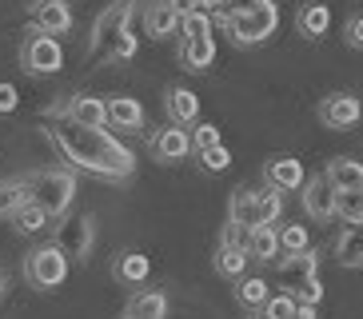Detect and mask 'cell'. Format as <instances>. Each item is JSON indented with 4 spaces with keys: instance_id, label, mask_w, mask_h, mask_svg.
Listing matches in <instances>:
<instances>
[{
    "instance_id": "6da1fadb",
    "label": "cell",
    "mask_w": 363,
    "mask_h": 319,
    "mask_svg": "<svg viewBox=\"0 0 363 319\" xmlns=\"http://www.w3.org/2000/svg\"><path fill=\"white\" fill-rule=\"evenodd\" d=\"M48 140H52L60 156L80 172H92L100 180H124L136 168V156H132L116 136H108L104 128H88L76 124V120H56L48 128Z\"/></svg>"
},
{
    "instance_id": "7a4b0ae2",
    "label": "cell",
    "mask_w": 363,
    "mask_h": 319,
    "mask_svg": "<svg viewBox=\"0 0 363 319\" xmlns=\"http://www.w3.org/2000/svg\"><path fill=\"white\" fill-rule=\"evenodd\" d=\"M72 196H76V176L65 168H40V172H28L24 180L4 184V208L21 200H36L48 216H65L72 208Z\"/></svg>"
},
{
    "instance_id": "3957f363",
    "label": "cell",
    "mask_w": 363,
    "mask_h": 319,
    "mask_svg": "<svg viewBox=\"0 0 363 319\" xmlns=\"http://www.w3.org/2000/svg\"><path fill=\"white\" fill-rule=\"evenodd\" d=\"M132 0H112L104 12H100L96 21H92V44H88V52L92 60H116V44L124 40V32H128V21H132Z\"/></svg>"
},
{
    "instance_id": "277c9868",
    "label": "cell",
    "mask_w": 363,
    "mask_h": 319,
    "mask_svg": "<svg viewBox=\"0 0 363 319\" xmlns=\"http://www.w3.org/2000/svg\"><path fill=\"white\" fill-rule=\"evenodd\" d=\"M315 267H320L315 252L284 255V264H279V272H276V284L284 287V291H291L299 303H311V308H315V303L323 299V287H320V279H315Z\"/></svg>"
},
{
    "instance_id": "5b68a950",
    "label": "cell",
    "mask_w": 363,
    "mask_h": 319,
    "mask_svg": "<svg viewBox=\"0 0 363 319\" xmlns=\"http://www.w3.org/2000/svg\"><path fill=\"white\" fill-rule=\"evenodd\" d=\"M228 32H232V40L235 44H264L272 32L279 28V9L272 4V0H264L259 9H252V12H228V24H224Z\"/></svg>"
},
{
    "instance_id": "8992f818",
    "label": "cell",
    "mask_w": 363,
    "mask_h": 319,
    "mask_svg": "<svg viewBox=\"0 0 363 319\" xmlns=\"http://www.w3.org/2000/svg\"><path fill=\"white\" fill-rule=\"evenodd\" d=\"M68 259H72V255H68L60 244H44V247H36V252H28L24 276H28V284H33V287H40V291L60 287V284H65V276H68Z\"/></svg>"
},
{
    "instance_id": "52a82bcc",
    "label": "cell",
    "mask_w": 363,
    "mask_h": 319,
    "mask_svg": "<svg viewBox=\"0 0 363 319\" xmlns=\"http://www.w3.org/2000/svg\"><path fill=\"white\" fill-rule=\"evenodd\" d=\"M28 32H33V36L21 44V64L28 68V72H36V76L60 72V68H65V48H60V40L48 36V32H40L36 24Z\"/></svg>"
},
{
    "instance_id": "ba28073f",
    "label": "cell",
    "mask_w": 363,
    "mask_h": 319,
    "mask_svg": "<svg viewBox=\"0 0 363 319\" xmlns=\"http://www.w3.org/2000/svg\"><path fill=\"white\" fill-rule=\"evenodd\" d=\"M303 212L311 220H331L340 216V188L331 184V176H315L311 184H303Z\"/></svg>"
},
{
    "instance_id": "9c48e42d",
    "label": "cell",
    "mask_w": 363,
    "mask_h": 319,
    "mask_svg": "<svg viewBox=\"0 0 363 319\" xmlns=\"http://www.w3.org/2000/svg\"><path fill=\"white\" fill-rule=\"evenodd\" d=\"M363 116V104H359V96L352 92H335V96H323V104H320V120L328 128H335V132H343V128H355Z\"/></svg>"
},
{
    "instance_id": "30bf717a",
    "label": "cell",
    "mask_w": 363,
    "mask_h": 319,
    "mask_svg": "<svg viewBox=\"0 0 363 319\" xmlns=\"http://www.w3.org/2000/svg\"><path fill=\"white\" fill-rule=\"evenodd\" d=\"M56 244L65 247L72 259H88L92 252V216H72V220L60 223V232H56Z\"/></svg>"
},
{
    "instance_id": "8fae6325",
    "label": "cell",
    "mask_w": 363,
    "mask_h": 319,
    "mask_svg": "<svg viewBox=\"0 0 363 319\" xmlns=\"http://www.w3.org/2000/svg\"><path fill=\"white\" fill-rule=\"evenodd\" d=\"M264 184L276 191H296L303 188V164L291 156H272L264 164Z\"/></svg>"
},
{
    "instance_id": "7c38bea8",
    "label": "cell",
    "mask_w": 363,
    "mask_h": 319,
    "mask_svg": "<svg viewBox=\"0 0 363 319\" xmlns=\"http://www.w3.org/2000/svg\"><path fill=\"white\" fill-rule=\"evenodd\" d=\"M28 21L40 32H56V36H60V32L72 28V12H68V0H33Z\"/></svg>"
},
{
    "instance_id": "4fadbf2b",
    "label": "cell",
    "mask_w": 363,
    "mask_h": 319,
    "mask_svg": "<svg viewBox=\"0 0 363 319\" xmlns=\"http://www.w3.org/2000/svg\"><path fill=\"white\" fill-rule=\"evenodd\" d=\"M192 136L184 132L180 124H172V128H160L156 136H152V156L160 160V164H172V160H184L188 152H192Z\"/></svg>"
},
{
    "instance_id": "5bb4252c",
    "label": "cell",
    "mask_w": 363,
    "mask_h": 319,
    "mask_svg": "<svg viewBox=\"0 0 363 319\" xmlns=\"http://www.w3.org/2000/svg\"><path fill=\"white\" fill-rule=\"evenodd\" d=\"M180 12L172 9V0H152L148 9H144V32H148L152 40H160V36H172V32L180 28Z\"/></svg>"
},
{
    "instance_id": "9a60e30c",
    "label": "cell",
    "mask_w": 363,
    "mask_h": 319,
    "mask_svg": "<svg viewBox=\"0 0 363 319\" xmlns=\"http://www.w3.org/2000/svg\"><path fill=\"white\" fill-rule=\"evenodd\" d=\"M4 216H9V223L16 228V232H24V235H36V232H44L48 228V220L52 216L44 212L36 200H21V203H12V208H4Z\"/></svg>"
},
{
    "instance_id": "2e32d148",
    "label": "cell",
    "mask_w": 363,
    "mask_h": 319,
    "mask_svg": "<svg viewBox=\"0 0 363 319\" xmlns=\"http://www.w3.org/2000/svg\"><path fill=\"white\" fill-rule=\"evenodd\" d=\"M228 216H232L235 228H259V191H252L244 184V188L232 191V203H228Z\"/></svg>"
},
{
    "instance_id": "e0dca14e",
    "label": "cell",
    "mask_w": 363,
    "mask_h": 319,
    "mask_svg": "<svg viewBox=\"0 0 363 319\" xmlns=\"http://www.w3.org/2000/svg\"><path fill=\"white\" fill-rule=\"evenodd\" d=\"M68 120L88 124V128H104L108 124V100H100V96H72L68 100Z\"/></svg>"
},
{
    "instance_id": "ac0fdd59",
    "label": "cell",
    "mask_w": 363,
    "mask_h": 319,
    "mask_svg": "<svg viewBox=\"0 0 363 319\" xmlns=\"http://www.w3.org/2000/svg\"><path fill=\"white\" fill-rule=\"evenodd\" d=\"M180 60H184L188 72H203L208 64H216V40L212 36H184Z\"/></svg>"
},
{
    "instance_id": "d6986e66",
    "label": "cell",
    "mask_w": 363,
    "mask_h": 319,
    "mask_svg": "<svg viewBox=\"0 0 363 319\" xmlns=\"http://www.w3.org/2000/svg\"><path fill=\"white\" fill-rule=\"evenodd\" d=\"M164 108H168V120L180 124V128H188L200 116V100H196V92H188V88H172V92L164 96Z\"/></svg>"
},
{
    "instance_id": "ffe728a7",
    "label": "cell",
    "mask_w": 363,
    "mask_h": 319,
    "mask_svg": "<svg viewBox=\"0 0 363 319\" xmlns=\"http://www.w3.org/2000/svg\"><path fill=\"white\" fill-rule=\"evenodd\" d=\"M108 124L124 128V132H140L144 128V108H140V100H132V96L108 100Z\"/></svg>"
},
{
    "instance_id": "44dd1931",
    "label": "cell",
    "mask_w": 363,
    "mask_h": 319,
    "mask_svg": "<svg viewBox=\"0 0 363 319\" xmlns=\"http://www.w3.org/2000/svg\"><path fill=\"white\" fill-rule=\"evenodd\" d=\"M279 252H284V244H279V232L272 223H259V228L247 232V255H252V259L267 264V259H276Z\"/></svg>"
},
{
    "instance_id": "7402d4cb",
    "label": "cell",
    "mask_w": 363,
    "mask_h": 319,
    "mask_svg": "<svg viewBox=\"0 0 363 319\" xmlns=\"http://www.w3.org/2000/svg\"><path fill=\"white\" fill-rule=\"evenodd\" d=\"M164 311H168V296H164V291H156V287H144V291H136V296L128 299L124 315H136V319H164Z\"/></svg>"
},
{
    "instance_id": "603a6c76",
    "label": "cell",
    "mask_w": 363,
    "mask_h": 319,
    "mask_svg": "<svg viewBox=\"0 0 363 319\" xmlns=\"http://www.w3.org/2000/svg\"><path fill=\"white\" fill-rule=\"evenodd\" d=\"M296 28L308 36V40H320L323 32L331 28V12H328V4H303L299 9V16H296Z\"/></svg>"
},
{
    "instance_id": "cb8c5ba5",
    "label": "cell",
    "mask_w": 363,
    "mask_h": 319,
    "mask_svg": "<svg viewBox=\"0 0 363 319\" xmlns=\"http://www.w3.org/2000/svg\"><path fill=\"white\" fill-rule=\"evenodd\" d=\"M247 259H252V255H247V247L244 244H220V252H216V272H220V276H228V279H240L244 276V267H247Z\"/></svg>"
},
{
    "instance_id": "d4e9b609",
    "label": "cell",
    "mask_w": 363,
    "mask_h": 319,
    "mask_svg": "<svg viewBox=\"0 0 363 319\" xmlns=\"http://www.w3.org/2000/svg\"><path fill=\"white\" fill-rule=\"evenodd\" d=\"M328 176L340 191H363V164H355V160H331Z\"/></svg>"
},
{
    "instance_id": "484cf974",
    "label": "cell",
    "mask_w": 363,
    "mask_h": 319,
    "mask_svg": "<svg viewBox=\"0 0 363 319\" xmlns=\"http://www.w3.org/2000/svg\"><path fill=\"white\" fill-rule=\"evenodd\" d=\"M335 252H340L343 267H359L363 264V223H347V228H343Z\"/></svg>"
},
{
    "instance_id": "4316f807",
    "label": "cell",
    "mask_w": 363,
    "mask_h": 319,
    "mask_svg": "<svg viewBox=\"0 0 363 319\" xmlns=\"http://www.w3.org/2000/svg\"><path fill=\"white\" fill-rule=\"evenodd\" d=\"M112 276L124 279V284H144V279H148V255L124 252L116 264H112Z\"/></svg>"
},
{
    "instance_id": "83f0119b",
    "label": "cell",
    "mask_w": 363,
    "mask_h": 319,
    "mask_svg": "<svg viewBox=\"0 0 363 319\" xmlns=\"http://www.w3.org/2000/svg\"><path fill=\"white\" fill-rule=\"evenodd\" d=\"M299 308H303V303H299L291 291H279V296H272L264 303V315H272V319H296Z\"/></svg>"
},
{
    "instance_id": "f1b7e54d",
    "label": "cell",
    "mask_w": 363,
    "mask_h": 319,
    "mask_svg": "<svg viewBox=\"0 0 363 319\" xmlns=\"http://www.w3.org/2000/svg\"><path fill=\"white\" fill-rule=\"evenodd\" d=\"M235 296H240V303L244 308H259V303H267V284L259 276H252V279H240V287H235Z\"/></svg>"
},
{
    "instance_id": "f546056e",
    "label": "cell",
    "mask_w": 363,
    "mask_h": 319,
    "mask_svg": "<svg viewBox=\"0 0 363 319\" xmlns=\"http://www.w3.org/2000/svg\"><path fill=\"white\" fill-rule=\"evenodd\" d=\"M279 212H284V191L264 188L259 191V223H276Z\"/></svg>"
},
{
    "instance_id": "4dcf8cb0",
    "label": "cell",
    "mask_w": 363,
    "mask_h": 319,
    "mask_svg": "<svg viewBox=\"0 0 363 319\" xmlns=\"http://www.w3.org/2000/svg\"><path fill=\"white\" fill-rule=\"evenodd\" d=\"M180 28H184V36H212V12H208V9H192L180 21Z\"/></svg>"
},
{
    "instance_id": "1f68e13d",
    "label": "cell",
    "mask_w": 363,
    "mask_h": 319,
    "mask_svg": "<svg viewBox=\"0 0 363 319\" xmlns=\"http://www.w3.org/2000/svg\"><path fill=\"white\" fill-rule=\"evenodd\" d=\"M340 216L347 223H363V191H340Z\"/></svg>"
},
{
    "instance_id": "d6a6232c",
    "label": "cell",
    "mask_w": 363,
    "mask_h": 319,
    "mask_svg": "<svg viewBox=\"0 0 363 319\" xmlns=\"http://www.w3.org/2000/svg\"><path fill=\"white\" fill-rule=\"evenodd\" d=\"M279 244H284V252H288V255L308 252V228H299V223L284 228V232H279Z\"/></svg>"
},
{
    "instance_id": "836d02e7",
    "label": "cell",
    "mask_w": 363,
    "mask_h": 319,
    "mask_svg": "<svg viewBox=\"0 0 363 319\" xmlns=\"http://www.w3.org/2000/svg\"><path fill=\"white\" fill-rule=\"evenodd\" d=\"M200 164H203V172H224L228 164H232V152L220 144V148H208V152H200Z\"/></svg>"
},
{
    "instance_id": "e575fe53",
    "label": "cell",
    "mask_w": 363,
    "mask_h": 319,
    "mask_svg": "<svg viewBox=\"0 0 363 319\" xmlns=\"http://www.w3.org/2000/svg\"><path fill=\"white\" fill-rule=\"evenodd\" d=\"M196 152H208V148H220V128L216 124H196V136H192Z\"/></svg>"
},
{
    "instance_id": "d590c367",
    "label": "cell",
    "mask_w": 363,
    "mask_h": 319,
    "mask_svg": "<svg viewBox=\"0 0 363 319\" xmlns=\"http://www.w3.org/2000/svg\"><path fill=\"white\" fill-rule=\"evenodd\" d=\"M343 36H347V44H352V48H363V16H352V21H347V28H343Z\"/></svg>"
},
{
    "instance_id": "8d00e7d4",
    "label": "cell",
    "mask_w": 363,
    "mask_h": 319,
    "mask_svg": "<svg viewBox=\"0 0 363 319\" xmlns=\"http://www.w3.org/2000/svg\"><path fill=\"white\" fill-rule=\"evenodd\" d=\"M132 56H136V36L124 32V40L116 44V60H132Z\"/></svg>"
},
{
    "instance_id": "74e56055",
    "label": "cell",
    "mask_w": 363,
    "mask_h": 319,
    "mask_svg": "<svg viewBox=\"0 0 363 319\" xmlns=\"http://www.w3.org/2000/svg\"><path fill=\"white\" fill-rule=\"evenodd\" d=\"M259 4H264V0H228V12H252V9H259Z\"/></svg>"
},
{
    "instance_id": "f35d334b",
    "label": "cell",
    "mask_w": 363,
    "mask_h": 319,
    "mask_svg": "<svg viewBox=\"0 0 363 319\" xmlns=\"http://www.w3.org/2000/svg\"><path fill=\"white\" fill-rule=\"evenodd\" d=\"M0 108L4 112H16V88L12 84H4V92H0Z\"/></svg>"
},
{
    "instance_id": "ab89813d",
    "label": "cell",
    "mask_w": 363,
    "mask_h": 319,
    "mask_svg": "<svg viewBox=\"0 0 363 319\" xmlns=\"http://www.w3.org/2000/svg\"><path fill=\"white\" fill-rule=\"evenodd\" d=\"M296 319H320V315H315V308H311V303H303V308H299V315Z\"/></svg>"
},
{
    "instance_id": "60d3db41",
    "label": "cell",
    "mask_w": 363,
    "mask_h": 319,
    "mask_svg": "<svg viewBox=\"0 0 363 319\" xmlns=\"http://www.w3.org/2000/svg\"><path fill=\"white\" fill-rule=\"evenodd\" d=\"M220 4H228V0H200V9H208V12H216Z\"/></svg>"
},
{
    "instance_id": "b9f144b4",
    "label": "cell",
    "mask_w": 363,
    "mask_h": 319,
    "mask_svg": "<svg viewBox=\"0 0 363 319\" xmlns=\"http://www.w3.org/2000/svg\"><path fill=\"white\" fill-rule=\"evenodd\" d=\"M256 319H272V315H256Z\"/></svg>"
},
{
    "instance_id": "7bdbcfd3",
    "label": "cell",
    "mask_w": 363,
    "mask_h": 319,
    "mask_svg": "<svg viewBox=\"0 0 363 319\" xmlns=\"http://www.w3.org/2000/svg\"><path fill=\"white\" fill-rule=\"evenodd\" d=\"M124 319H136V315H124Z\"/></svg>"
},
{
    "instance_id": "ee69618b",
    "label": "cell",
    "mask_w": 363,
    "mask_h": 319,
    "mask_svg": "<svg viewBox=\"0 0 363 319\" xmlns=\"http://www.w3.org/2000/svg\"><path fill=\"white\" fill-rule=\"evenodd\" d=\"M68 4H72V0H68Z\"/></svg>"
}]
</instances>
